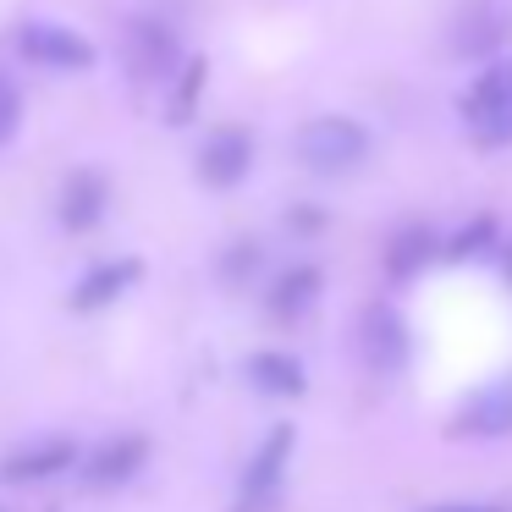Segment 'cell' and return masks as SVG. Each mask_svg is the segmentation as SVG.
I'll return each mask as SVG.
<instances>
[{
  "mask_svg": "<svg viewBox=\"0 0 512 512\" xmlns=\"http://www.w3.org/2000/svg\"><path fill=\"white\" fill-rule=\"evenodd\" d=\"M23 127V89L12 83V72H0V144H12Z\"/></svg>",
  "mask_w": 512,
  "mask_h": 512,
  "instance_id": "17",
  "label": "cell"
},
{
  "mask_svg": "<svg viewBox=\"0 0 512 512\" xmlns=\"http://www.w3.org/2000/svg\"><path fill=\"white\" fill-rule=\"evenodd\" d=\"M127 50H133V72L138 78H171L182 61V45L166 23H133L127 28Z\"/></svg>",
  "mask_w": 512,
  "mask_h": 512,
  "instance_id": "12",
  "label": "cell"
},
{
  "mask_svg": "<svg viewBox=\"0 0 512 512\" xmlns=\"http://www.w3.org/2000/svg\"><path fill=\"white\" fill-rule=\"evenodd\" d=\"M243 375L254 380L265 397H303L309 391V375H303V364L292 353H276V347H259V353H248Z\"/></svg>",
  "mask_w": 512,
  "mask_h": 512,
  "instance_id": "13",
  "label": "cell"
},
{
  "mask_svg": "<svg viewBox=\"0 0 512 512\" xmlns=\"http://www.w3.org/2000/svg\"><path fill=\"white\" fill-rule=\"evenodd\" d=\"M320 287H325V276L314 265L281 270L276 287H270V314H276V320H298V314H309L314 303H320Z\"/></svg>",
  "mask_w": 512,
  "mask_h": 512,
  "instance_id": "14",
  "label": "cell"
},
{
  "mask_svg": "<svg viewBox=\"0 0 512 512\" xmlns=\"http://www.w3.org/2000/svg\"><path fill=\"white\" fill-rule=\"evenodd\" d=\"M204 78H210V61H188V67H182V83H177V94H171V122H188L193 116V105H199V94H204Z\"/></svg>",
  "mask_w": 512,
  "mask_h": 512,
  "instance_id": "16",
  "label": "cell"
},
{
  "mask_svg": "<svg viewBox=\"0 0 512 512\" xmlns=\"http://www.w3.org/2000/svg\"><path fill=\"white\" fill-rule=\"evenodd\" d=\"M78 463H83V452H78L72 435H39V441L6 452L0 479H6V485H45V479L67 474V468H78Z\"/></svg>",
  "mask_w": 512,
  "mask_h": 512,
  "instance_id": "5",
  "label": "cell"
},
{
  "mask_svg": "<svg viewBox=\"0 0 512 512\" xmlns=\"http://www.w3.org/2000/svg\"><path fill=\"white\" fill-rule=\"evenodd\" d=\"M485 237H490V221H474V232H457L446 254H452V259H463V254H479L474 243H485Z\"/></svg>",
  "mask_w": 512,
  "mask_h": 512,
  "instance_id": "18",
  "label": "cell"
},
{
  "mask_svg": "<svg viewBox=\"0 0 512 512\" xmlns=\"http://www.w3.org/2000/svg\"><path fill=\"white\" fill-rule=\"evenodd\" d=\"M254 171V138L243 127H215L199 144V182L204 188H237Z\"/></svg>",
  "mask_w": 512,
  "mask_h": 512,
  "instance_id": "8",
  "label": "cell"
},
{
  "mask_svg": "<svg viewBox=\"0 0 512 512\" xmlns=\"http://www.w3.org/2000/svg\"><path fill=\"white\" fill-rule=\"evenodd\" d=\"M144 463H149V441L133 430H122V435L94 446L78 463V474H83V485H94V490H116V485H127V479H138Z\"/></svg>",
  "mask_w": 512,
  "mask_h": 512,
  "instance_id": "7",
  "label": "cell"
},
{
  "mask_svg": "<svg viewBox=\"0 0 512 512\" xmlns=\"http://www.w3.org/2000/svg\"><path fill=\"white\" fill-rule=\"evenodd\" d=\"M292 446H298V430H292V424H276V430L259 441V452L248 457V468H243L237 512H270L276 507L281 485H287V468H292Z\"/></svg>",
  "mask_w": 512,
  "mask_h": 512,
  "instance_id": "4",
  "label": "cell"
},
{
  "mask_svg": "<svg viewBox=\"0 0 512 512\" xmlns=\"http://www.w3.org/2000/svg\"><path fill=\"white\" fill-rule=\"evenodd\" d=\"M424 512H512V507H496V501H441V507H424Z\"/></svg>",
  "mask_w": 512,
  "mask_h": 512,
  "instance_id": "19",
  "label": "cell"
},
{
  "mask_svg": "<svg viewBox=\"0 0 512 512\" xmlns=\"http://www.w3.org/2000/svg\"><path fill=\"white\" fill-rule=\"evenodd\" d=\"M111 210V182L100 171H72L67 188H61V226L67 232H94Z\"/></svg>",
  "mask_w": 512,
  "mask_h": 512,
  "instance_id": "11",
  "label": "cell"
},
{
  "mask_svg": "<svg viewBox=\"0 0 512 512\" xmlns=\"http://www.w3.org/2000/svg\"><path fill=\"white\" fill-rule=\"evenodd\" d=\"M468 133L479 138L485 149L512 144V61H490L485 72H474V83L457 100Z\"/></svg>",
  "mask_w": 512,
  "mask_h": 512,
  "instance_id": "2",
  "label": "cell"
},
{
  "mask_svg": "<svg viewBox=\"0 0 512 512\" xmlns=\"http://www.w3.org/2000/svg\"><path fill=\"white\" fill-rule=\"evenodd\" d=\"M452 435H474V441L512 435V369L496 380H485V386L452 413Z\"/></svg>",
  "mask_w": 512,
  "mask_h": 512,
  "instance_id": "6",
  "label": "cell"
},
{
  "mask_svg": "<svg viewBox=\"0 0 512 512\" xmlns=\"http://www.w3.org/2000/svg\"><path fill=\"white\" fill-rule=\"evenodd\" d=\"M430 259H435V232L430 226H402V232L386 243V276L408 281V276H419Z\"/></svg>",
  "mask_w": 512,
  "mask_h": 512,
  "instance_id": "15",
  "label": "cell"
},
{
  "mask_svg": "<svg viewBox=\"0 0 512 512\" xmlns=\"http://www.w3.org/2000/svg\"><path fill=\"white\" fill-rule=\"evenodd\" d=\"M358 342H364L369 369H380V375H397V369L408 364V353H413L408 320H402L391 303H369V309H364V325H358Z\"/></svg>",
  "mask_w": 512,
  "mask_h": 512,
  "instance_id": "9",
  "label": "cell"
},
{
  "mask_svg": "<svg viewBox=\"0 0 512 512\" xmlns=\"http://www.w3.org/2000/svg\"><path fill=\"white\" fill-rule=\"evenodd\" d=\"M138 276H144V265H138L133 254H122V259H105V265H94L89 276L72 287V309H83V314H94V309H111L122 292H133L138 287Z\"/></svg>",
  "mask_w": 512,
  "mask_h": 512,
  "instance_id": "10",
  "label": "cell"
},
{
  "mask_svg": "<svg viewBox=\"0 0 512 512\" xmlns=\"http://www.w3.org/2000/svg\"><path fill=\"white\" fill-rule=\"evenodd\" d=\"M17 56H23L28 67H39V72H72V78H78V72H94L100 50H94L78 28L34 17V23L17 28Z\"/></svg>",
  "mask_w": 512,
  "mask_h": 512,
  "instance_id": "3",
  "label": "cell"
},
{
  "mask_svg": "<svg viewBox=\"0 0 512 512\" xmlns=\"http://www.w3.org/2000/svg\"><path fill=\"white\" fill-rule=\"evenodd\" d=\"M298 160L314 177H347L369 160V127L353 116H314L298 127Z\"/></svg>",
  "mask_w": 512,
  "mask_h": 512,
  "instance_id": "1",
  "label": "cell"
}]
</instances>
